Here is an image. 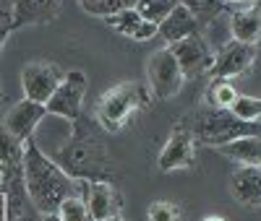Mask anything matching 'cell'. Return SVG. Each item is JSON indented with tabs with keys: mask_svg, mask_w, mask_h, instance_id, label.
Segmentation results:
<instances>
[{
	"mask_svg": "<svg viewBox=\"0 0 261 221\" xmlns=\"http://www.w3.org/2000/svg\"><path fill=\"white\" fill-rule=\"evenodd\" d=\"M63 0H11V24L13 29L29 24H47L58 18Z\"/></svg>",
	"mask_w": 261,
	"mask_h": 221,
	"instance_id": "obj_13",
	"label": "cell"
},
{
	"mask_svg": "<svg viewBox=\"0 0 261 221\" xmlns=\"http://www.w3.org/2000/svg\"><path fill=\"white\" fill-rule=\"evenodd\" d=\"M149 97L151 94L144 88V83H136V81L118 83V86L107 88L102 94L94 117L107 133H118L130 122V117H134L141 107L149 104Z\"/></svg>",
	"mask_w": 261,
	"mask_h": 221,
	"instance_id": "obj_4",
	"label": "cell"
},
{
	"mask_svg": "<svg viewBox=\"0 0 261 221\" xmlns=\"http://www.w3.org/2000/svg\"><path fill=\"white\" fill-rule=\"evenodd\" d=\"M105 21H107V26L115 29L118 34H123L128 39H136V42H146V39H154L157 37V26L149 24V21H144L134 8L120 11V13L105 18Z\"/></svg>",
	"mask_w": 261,
	"mask_h": 221,
	"instance_id": "obj_16",
	"label": "cell"
},
{
	"mask_svg": "<svg viewBox=\"0 0 261 221\" xmlns=\"http://www.w3.org/2000/svg\"><path fill=\"white\" fill-rule=\"evenodd\" d=\"M53 162L71 177V180H105L110 182L115 174V164L107 153L105 143L94 141L86 130H79L76 136H71L68 143H63L60 151L53 156Z\"/></svg>",
	"mask_w": 261,
	"mask_h": 221,
	"instance_id": "obj_2",
	"label": "cell"
},
{
	"mask_svg": "<svg viewBox=\"0 0 261 221\" xmlns=\"http://www.w3.org/2000/svg\"><path fill=\"white\" fill-rule=\"evenodd\" d=\"M191 136L193 141H199L204 146L220 148L235 138H246V136H261V120L258 122H246L241 117H235L230 109H201L193 115L191 122Z\"/></svg>",
	"mask_w": 261,
	"mask_h": 221,
	"instance_id": "obj_3",
	"label": "cell"
},
{
	"mask_svg": "<svg viewBox=\"0 0 261 221\" xmlns=\"http://www.w3.org/2000/svg\"><path fill=\"white\" fill-rule=\"evenodd\" d=\"M256 60V50L253 44H243V42H227L225 47H220L214 52L212 60V68L206 76L212 78H235V76H243L251 71V65Z\"/></svg>",
	"mask_w": 261,
	"mask_h": 221,
	"instance_id": "obj_9",
	"label": "cell"
},
{
	"mask_svg": "<svg viewBox=\"0 0 261 221\" xmlns=\"http://www.w3.org/2000/svg\"><path fill=\"white\" fill-rule=\"evenodd\" d=\"M253 8H256V11L261 13V0H253Z\"/></svg>",
	"mask_w": 261,
	"mask_h": 221,
	"instance_id": "obj_32",
	"label": "cell"
},
{
	"mask_svg": "<svg viewBox=\"0 0 261 221\" xmlns=\"http://www.w3.org/2000/svg\"><path fill=\"white\" fill-rule=\"evenodd\" d=\"M199 29H201V24L180 3L175 6V11H172L165 21H160V24H157V34L167 44H175V42H180V39H186L191 34H199Z\"/></svg>",
	"mask_w": 261,
	"mask_h": 221,
	"instance_id": "obj_15",
	"label": "cell"
},
{
	"mask_svg": "<svg viewBox=\"0 0 261 221\" xmlns=\"http://www.w3.org/2000/svg\"><path fill=\"white\" fill-rule=\"evenodd\" d=\"M81 198L86 201V208H89L94 221H102L107 216H118L120 213V193L113 187V182L105 180H94L86 182L81 180Z\"/></svg>",
	"mask_w": 261,
	"mask_h": 221,
	"instance_id": "obj_12",
	"label": "cell"
},
{
	"mask_svg": "<svg viewBox=\"0 0 261 221\" xmlns=\"http://www.w3.org/2000/svg\"><path fill=\"white\" fill-rule=\"evenodd\" d=\"M225 3H235V6H253V0H225Z\"/></svg>",
	"mask_w": 261,
	"mask_h": 221,
	"instance_id": "obj_28",
	"label": "cell"
},
{
	"mask_svg": "<svg viewBox=\"0 0 261 221\" xmlns=\"http://www.w3.org/2000/svg\"><path fill=\"white\" fill-rule=\"evenodd\" d=\"M13 31V24H11V13H0V50L8 39V34Z\"/></svg>",
	"mask_w": 261,
	"mask_h": 221,
	"instance_id": "obj_26",
	"label": "cell"
},
{
	"mask_svg": "<svg viewBox=\"0 0 261 221\" xmlns=\"http://www.w3.org/2000/svg\"><path fill=\"white\" fill-rule=\"evenodd\" d=\"M222 156L238 162L241 167H261V136H246V138H235L225 146L217 148Z\"/></svg>",
	"mask_w": 261,
	"mask_h": 221,
	"instance_id": "obj_18",
	"label": "cell"
},
{
	"mask_svg": "<svg viewBox=\"0 0 261 221\" xmlns=\"http://www.w3.org/2000/svg\"><path fill=\"white\" fill-rule=\"evenodd\" d=\"M178 3L188 11V13H193V18L199 21H206V18H214L217 13L222 11V6H225V0H178Z\"/></svg>",
	"mask_w": 261,
	"mask_h": 221,
	"instance_id": "obj_24",
	"label": "cell"
},
{
	"mask_svg": "<svg viewBox=\"0 0 261 221\" xmlns=\"http://www.w3.org/2000/svg\"><path fill=\"white\" fill-rule=\"evenodd\" d=\"M230 31L235 42L243 44H256L261 39V13L253 6H243L232 11L230 16Z\"/></svg>",
	"mask_w": 261,
	"mask_h": 221,
	"instance_id": "obj_17",
	"label": "cell"
},
{
	"mask_svg": "<svg viewBox=\"0 0 261 221\" xmlns=\"http://www.w3.org/2000/svg\"><path fill=\"white\" fill-rule=\"evenodd\" d=\"M235 99H238V88L227 78H212L204 91V102L209 109H230Z\"/></svg>",
	"mask_w": 261,
	"mask_h": 221,
	"instance_id": "obj_19",
	"label": "cell"
},
{
	"mask_svg": "<svg viewBox=\"0 0 261 221\" xmlns=\"http://www.w3.org/2000/svg\"><path fill=\"white\" fill-rule=\"evenodd\" d=\"M170 52L178 60L180 73L186 78L206 76L209 68H212V60H214V52H212V47L206 44V39L201 34H191V37H186L175 44H170Z\"/></svg>",
	"mask_w": 261,
	"mask_h": 221,
	"instance_id": "obj_8",
	"label": "cell"
},
{
	"mask_svg": "<svg viewBox=\"0 0 261 221\" xmlns=\"http://www.w3.org/2000/svg\"><path fill=\"white\" fill-rule=\"evenodd\" d=\"M0 193H3V174H0Z\"/></svg>",
	"mask_w": 261,
	"mask_h": 221,
	"instance_id": "obj_33",
	"label": "cell"
},
{
	"mask_svg": "<svg viewBox=\"0 0 261 221\" xmlns=\"http://www.w3.org/2000/svg\"><path fill=\"white\" fill-rule=\"evenodd\" d=\"M146 81H149V94L157 97L162 102L178 97V91L186 83V76L180 73V65L178 60L172 57L170 47L167 50H160L149 57L146 62Z\"/></svg>",
	"mask_w": 261,
	"mask_h": 221,
	"instance_id": "obj_6",
	"label": "cell"
},
{
	"mask_svg": "<svg viewBox=\"0 0 261 221\" xmlns=\"http://www.w3.org/2000/svg\"><path fill=\"white\" fill-rule=\"evenodd\" d=\"M24 185L32 208L39 213H58L65 198L81 195V180H71L34 138L24 141Z\"/></svg>",
	"mask_w": 261,
	"mask_h": 221,
	"instance_id": "obj_1",
	"label": "cell"
},
{
	"mask_svg": "<svg viewBox=\"0 0 261 221\" xmlns=\"http://www.w3.org/2000/svg\"><path fill=\"white\" fill-rule=\"evenodd\" d=\"M63 81V71L53 62H29L21 71V88H24V99L37 102V104H47L50 97L55 94V88Z\"/></svg>",
	"mask_w": 261,
	"mask_h": 221,
	"instance_id": "obj_7",
	"label": "cell"
},
{
	"mask_svg": "<svg viewBox=\"0 0 261 221\" xmlns=\"http://www.w3.org/2000/svg\"><path fill=\"white\" fill-rule=\"evenodd\" d=\"M175 6H178V0H136L134 11L144 21H149V24L157 26L160 21H165L172 11H175Z\"/></svg>",
	"mask_w": 261,
	"mask_h": 221,
	"instance_id": "obj_20",
	"label": "cell"
},
{
	"mask_svg": "<svg viewBox=\"0 0 261 221\" xmlns=\"http://www.w3.org/2000/svg\"><path fill=\"white\" fill-rule=\"evenodd\" d=\"M47 117V109H45V104H37V102H29V99H21V102H16L8 112H6V117H3V125H6V130L11 133V136L16 138V141H29L32 136H34V130L39 128V122Z\"/></svg>",
	"mask_w": 261,
	"mask_h": 221,
	"instance_id": "obj_10",
	"label": "cell"
},
{
	"mask_svg": "<svg viewBox=\"0 0 261 221\" xmlns=\"http://www.w3.org/2000/svg\"><path fill=\"white\" fill-rule=\"evenodd\" d=\"M84 13L97 16V18H110L120 11H128L136 6V0H79Z\"/></svg>",
	"mask_w": 261,
	"mask_h": 221,
	"instance_id": "obj_21",
	"label": "cell"
},
{
	"mask_svg": "<svg viewBox=\"0 0 261 221\" xmlns=\"http://www.w3.org/2000/svg\"><path fill=\"white\" fill-rule=\"evenodd\" d=\"M58 216H60V221H94L81 195L65 198V201L58 206Z\"/></svg>",
	"mask_w": 261,
	"mask_h": 221,
	"instance_id": "obj_22",
	"label": "cell"
},
{
	"mask_svg": "<svg viewBox=\"0 0 261 221\" xmlns=\"http://www.w3.org/2000/svg\"><path fill=\"white\" fill-rule=\"evenodd\" d=\"M230 190L241 203L261 206V167H238L230 177Z\"/></svg>",
	"mask_w": 261,
	"mask_h": 221,
	"instance_id": "obj_14",
	"label": "cell"
},
{
	"mask_svg": "<svg viewBox=\"0 0 261 221\" xmlns=\"http://www.w3.org/2000/svg\"><path fill=\"white\" fill-rule=\"evenodd\" d=\"M204 221H225V218H222V216H206Z\"/></svg>",
	"mask_w": 261,
	"mask_h": 221,
	"instance_id": "obj_31",
	"label": "cell"
},
{
	"mask_svg": "<svg viewBox=\"0 0 261 221\" xmlns=\"http://www.w3.org/2000/svg\"><path fill=\"white\" fill-rule=\"evenodd\" d=\"M102 221H125V218L118 213V216H107V218H102Z\"/></svg>",
	"mask_w": 261,
	"mask_h": 221,
	"instance_id": "obj_29",
	"label": "cell"
},
{
	"mask_svg": "<svg viewBox=\"0 0 261 221\" xmlns=\"http://www.w3.org/2000/svg\"><path fill=\"white\" fill-rule=\"evenodd\" d=\"M193 164H196V159H193V136H191L188 125L172 128L170 138H167L160 159H157V167L162 172H175V169H188Z\"/></svg>",
	"mask_w": 261,
	"mask_h": 221,
	"instance_id": "obj_11",
	"label": "cell"
},
{
	"mask_svg": "<svg viewBox=\"0 0 261 221\" xmlns=\"http://www.w3.org/2000/svg\"><path fill=\"white\" fill-rule=\"evenodd\" d=\"M230 112L235 117H241L246 122H258L261 120V97H246V94H238V99L232 102Z\"/></svg>",
	"mask_w": 261,
	"mask_h": 221,
	"instance_id": "obj_23",
	"label": "cell"
},
{
	"mask_svg": "<svg viewBox=\"0 0 261 221\" xmlns=\"http://www.w3.org/2000/svg\"><path fill=\"white\" fill-rule=\"evenodd\" d=\"M86 73L84 71H68L63 73V81L60 86L55 88V94L50 97V102L45 104L47 115H55V117H63L68 122H79L81 120V107H84V97H86Z\"/></svg>",
	"mask_w": 261,
	"mask_h": 221,
	"instance_id": "obj_5",
	"label": "cell"
},
{
	"mask_svg": "<svg viewBox=\"0 0 261 221\" xmlns=\"http://www.w3.org/2000/svg\"><path fill=\"white\" fill-rule=\"evenodd\" d=\"M39 221H60V216H58V213H42Z\"/></svg>",
	"mask_w": 261,
	"mask_h": 221,
	"instance_id": "obj_27",
	"label": "cell"
},
{
	"mask_svg": "<svg viewBox=\"0 0 261 221\" xmlns=\"http://www.w3.org/2000/svg\"><path fill=\"white\" fill-rule=\"evenodd\" d=\"M18 221H39V218H34V216H32V211H29V213H27V216H21V218H18Z\"/></svg>",
	"mask_w": 261,
	"mask_h": 221,
	"instance_id": "obj_30",
	"label": "cell"
},
{
	"mask_svg": "<svg viewBox=\"0 0 261 221\" xmlns=\"http://www.w3.org/2000/svg\"><path fill=\"white\" fill-rule=\"evenodd\" d=\"M149 221H178L180 218V211L167 203V201H157V203H151L149 206Z\"/></svg>",
	"mask_w": 261,
	"mask_h": 221,
	"instance_id": "obj_25",
	"label": "cell"
}]
</instances>
